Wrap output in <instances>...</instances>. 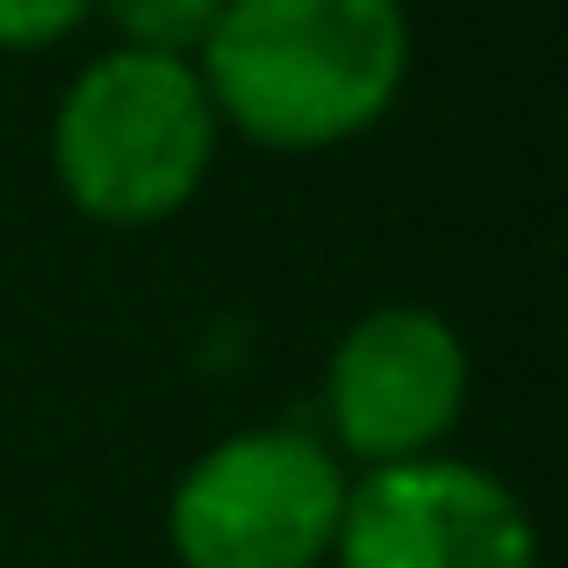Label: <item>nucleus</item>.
<instances>
[{"instance_id":"obj_1","label":"nucleus","mask_w":568,"mask_h":568,"mask_svg":"<svg viewBox=\"0 0 568 568\" xmlns=\"http://www.w3.org/2000/svg\"><path fill=\"white\" fill-rule=\"evenodd\" d=\"M209 109L260 152H338L410 80L403 0H223L194 51Z\"/></svg>"},{"instance_id":"obj_2","label":"nucleus","mask_w":568,"mask_h":568,"mask_svg":"<svg viewBox=\"0 0 568 568\" xmlns=\"http://www.w3.org/2000/svg\"><path fill=\"white\" fill-rule=\"evenodd\" d=\"M223 123L194 58L101 51L65 80L51 109L58 194L101 231H152L181 216L216 166Z\"/></svg>"},{"instance_id":"obj_3","label":"nucleus","mask_w":568,"mask_h":568,"mask_svg":"<svg viewBox=\"0 0 568 568\" xmlns=\"http://www.w3.org/2000/svg\"><path fill=\"white\" fill-rule=\"evenodd\" d=\"M353 468L310 425H245L181 468L166 547L181 568H332Z\"/></svg>"},{"instance_id":"obj_4","label":"nucleus","mask_w":568,"mask_h":568,"mask_svg":"<svg viewBox=\"0 0 568 568\" xmlns=\"http://www.w3.org/2000/svg\"><path fill=\"white\" fill-rule=\"evenodd\" d=\"M468 338L454 317L425 303H375L338 332L317 388V439L346 468H396V460L446 454L468 417Z\"/></svg>"},{"instance_id":"obj_5","label":"nucleus","mask_w":568,"mask_h":568,"mask_svg":"<svg viewBox=\"0 0 568 568\" xmlns=\"http://www.w3.org/2000/svg\"><path fill=\"white\" fill-rule=\"evenodd\" d=\"M332 568H540V532L497 468L425 454L353 475Z\"/></svg>"},{"instance_id":"obj_6","label":"nucleus","mask_w":568,"mask_h":568,"mask_svg":"<svg viewBox=\"0 0 568 568\" xmlns=\"http://www.w3.org/2000/svg\"><path fill=\"white\" fill-rule=\"evenodd\" d=\"M216 8L223 0H94L115 51H152V58H194L202 37L216 29Z\"/></svg>"},{"instance_id":"obj_7","label":"nucleus","mask_w":568,"mask_h":568,"mask_svg":"<svg viewBox=\"0 0 568 568\" xmlns=\"http://www.w3.org/2000/svg\"><path fill=\"white\" fill-rule=\"evenodd\" d=\"M94 22V0H0V51H51Z\"/></svg>"}]
</instances>
